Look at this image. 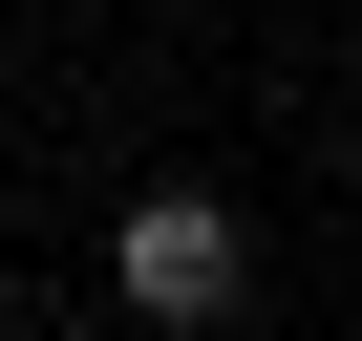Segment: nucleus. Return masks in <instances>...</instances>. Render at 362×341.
Masks as SVG:
<instances>
[{
  "label": "nucleus",
  "instance_id": "obj_1",
  "mask_svg": "<svg viewBox=\"0 0 362 341\" xmlns=\"http://www.w3.org/2000/svg\"><path fill=\"white\" fill-rule=\"evenodd\" d=\"M107 299L170 320V341L235 320V299H256V214H235V192H128V214H107Z\"/></svg>",
  "mask_w": 362,
  "mask_h": 341
}]
</instances>
